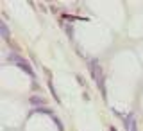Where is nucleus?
<instances>
[{"mask_svg":"<svg viewBox=\"0 0 143 131\" xmlns=\"http://www.w3.org/2000/svg\"><path fill=\"white\" fill-rule=\"evenodd\" d=\"M90 70H91V76H93V79L97 81V85L100 86L102 85V70H100V67H99V61H91L90 63Z\"/></svg>","mask_w":143,"mask_h":131,"instance_id":"1","label":"nucleus"},{"mask_svg":"<svg viewBox=\"0 0 143 131\" xmlns=\"http://www.w3.org/2000/svg\"><path fill=\"white\" fill-rule=\"evenodd\" d=\"M0 29H2V38L4 40H9V29H7L5 22H0Z\"/></svg>","mask_w":143,"mask_h":131,"instance_id":"2","label":"nucleus"},{"mask_svg":"<svg viewBox=\"0 0 143 131\" xmlns=\"http://www.w3.org/2000/svg\"><path fill=\"white\" fill-rule=\"evenodd\" d=\"M45 101L41 97H31V104H43Z\"/></svg>","mask_w":143,"mask_h":131,"instance_id":"3","label":"nucleus"},{"mask_svg":"<svg viewBox=\"0 0 143 131\" xmlns=\"http://www.w3.org/2000/svg\"><path fill=\"white\" fill-rule=\"evenodd\" d=\"M129 129H131V131H138V129H136V122H134L132 119H131V126H129Z\"/></svg>","mask_w":143,"mask_h":131,"instance_id":"4","label":"nucleus"},{"mask_svg":"<svg viewBox=\"0 0 143 131\" xmlns=\"http://www.w3.org/2000/svg\"><path fill=\"white\" fill-rule=\"evenodd\" d=\"M111 131H116V129H114V128H111Z\"/></svg>","mask_w":143,"mask_h":131,"instance_id":"5","label":"nucleus"}]
</instances>
